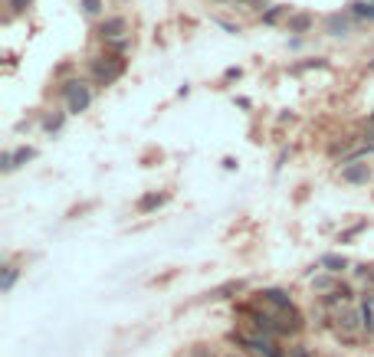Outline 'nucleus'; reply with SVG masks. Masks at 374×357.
Returning a JSON list of instances; mask_svg holds the SVG:
<instances>
[{
  "mask_svg": "<svg viewBox=\"0 0 374 357\" xmlns=\"http://www.w3.org/2000/svg\"><path fill=\"white\" fill-rule=\"evenodd\" d=\"M128 69L125 56H116V53H102V56H92L89 59V75H92V85L106 89V85L118 82Z\"/></svg>",
  "mask_w": 374,
  "mask_h": 357,
  "instance_id": "nucleus-1",
  "label": "nucleus"
},
{
  "mask_svg": "<svg viewBox=\"0 0 374 357\" xmlns=\"http://www.w3.org/2000/svg\"><path fill=\"white\" fill-rule=\"evenodd\" d=\"M59 92H63V99H66V112L69 115L89 112V105H92V99H96L92 82H86V79H66V82L59 85Z\"/></svg>",
  "mask_w": 374,
  "mask_h": 357,
  "instance_id": "nucleus-2",
  "label": "nucleus"
},
{
  "mask_svg": "<svg viewBox=\"0 0 374 357\" xmlns=\"http://www.w3.org/2000/svg\"><path fill=\"white\" fill-rule=\"evenodd\" d=\"M227 341L237 344L240 351H247V354H253V357H273L279 351L276 341L266 338V334H256V331H230Z\"/></svg>",
  "mask_w": 374,
  "mask_h": 357,
  "instance_id": "nucleus-3",
  "label": "nucleus"
},
{
  "mask_svg": "<svg viewBox=\"0 0 374 357\" xmlns=\"http://www.w3.org/2000/svg\"><path fill=\"white\" fill-rule=\"evenodd\" d=\"M332 328H335V334L345 344H355L358 334H361V311L355 308V305H345V308H338L335 315H332Z\"/></svg>",
  "mask_w": 374,
  "mask_h": 357,
  "instance_id": "nucleus-4",
  "label": "nucleus"
},
{
  "mask_svg": "<svg viewBox=\"0 0 374 357\" xmlns=\"http://www.w3.org/2000/svg\"><path fill=\"white\" fill-rule=\"evenodd\" d=\"M125 37H132V33H128V20H125L122 13H108L106 20L96 23V39L102 46L116 43V39H125Z\"/></svg>",
  "mask_w": 374,
  "mask_h": 357,
  "instance_id": "nucleus-5",
  "label": "nucleus"
},
{
  "mask_svg": "<svg viewBox=\"0 0 374 357\" xmlns=\"http://www.w3.org/2000/svg\"><path fill=\"white\" fill-rule=\"evenodd\" d=\"M256 305L269 308L273 315H286V311L296 308L292 295H289L286 289H276V285H269V289H259V292H256Z\"/></svg>",
  "mask_w": 374,
  "mask_h": 357,
  "instance_id": "nucleus-6",
  "label": "nucleus"
},
{
  "mask_svg": "<svg viewBox=\"0 0 374 357\" xmlns=\"http://www.w3.org/2000/svg\"><path fill=\"white\" fill-rule=\"evenodd\" d=\"M351 27H355V20H351L348 10H335V13H328V17L322 20V30H325V37H332V39L351 37Z\"/></svg>",
  "mask_w": 374,
  "mask_h": 357,
  "instance_id": "nucleus-7",
  "label": "nucleus"
},
{
  "mask_svg": "<svg viewBox=\"0 0 374 357\" xmlns=\"http://www.w3.org/2000/svg\"><path fill=\"white\" fill-rule=\"evenodd\" d=\"M338 177L345 180V184H351V187H365L368 180L374 177V168L368 161H355V164H345V168L338 170Z\"/></svg>",
  "mask_w": 374,
  "mask_h": 357,
  "instance_id": "nucleus-8",
  "label": "nucleus"
},
{
  "mask_svg": "<svg viewBox=\"0 0 374 357\" xmlns=\"http://www.w3.org/2000/svg\"><path fill=\"white\" fill-rule=\"evenodd\" d=\"M318 269L342 279V275L351 269V259H348V256H342V253H325V256H318Z\"/></svg>",
  "mask_w": 374,
  "mask_h": 357,
  "instance_id": "nucleus-9",
  "label": "nucleus"
},
{
  "mask_svg": "<svg viewBox=\"0 0 374 357\" xmlns=\"http://www.w3.org/2000/svg\"><path fill=\"white\" fill-rule=\"evenodd\" d=\"M312 27H316V17H312L308 10H296V13H289L286 17V30L292 33V37H306Z\"/></svg>",
  "mask_w": 374,
  "mask_h": 357,
  "instance_id": "nucleus-10",
  "label": "nucleus"
},
{
  "mask_svg": "<svg viewBox=\"0 0 374 357\" xmlns=\"http://www.w3.org/2000/svg\"><path fill=\"white\" fill-rule=\"evenodd\" d=\"M240 292H247V279H230V282L217 285V289H211L204 299L207 301H223V299H237Z\"/></svg>",
  "mask_w": 374,
  "mask_h": 357,
  "instance_id": "nucleus-11",
  "label": "nucleus"
},
{
  "mask_svg": "<svg viewBox=\"0 0 374 357\" xmlns=\"http://www.w3.org/2000/svg\"><path fill=\"white\" fill-rule=\"evenodd\" d=\"M308 285H312V292L322 299V295H332V292L342 285V279H338V275H332V273H316L312 279H308Z\"/></svg>",
  "mask_w": 374,
  "mask_h": 357,
  "instance_id": "nucleus-12",
  "label": "nucleus"
},
{
  "mask_svg": "<svg viewBox=\"0 0 374 357\" xmlns=\"http://www.w3.org/2000/svg\"><path fill=\"white\" fill-rule=\"evenodd\" d=\"M345 10L351 13L355 23H374V4L371 0H351Z\"/></svg>",
  "mask_w": 374,
  "mask_h": 357,
  "instance_id": "nucleus-13",
  "label": "nucleus"
},
{
  "mask_svg": "<svg viewBox=\"0 0 374 357\" xmlns=\"http://www.w3.org/2000/svg\"><path fill=\"white\" fill-rule=\"evenodd\" d=\"M66 115L69 112H63V108H53V112H46L43 118H39V128L46 134H59L63 132V125H66Z\"/></svg>",
  "mask_w": 374,
  "mask_h": 357,
  "instance_id": "nucleus-14",
  "label": "nucleus"
},
{
  "mask_svg": "<svg viewBox=\"0 0 374 357\" xmlns=\"http://www.w3.org/2000/svg\"><path fill=\"white\" fill-rule=\"evenodd\" d=\"M168 200H171V194H158V190H151V194H144V197L135 203V210H138V213H154V210L164 207Z\"/></svg>",
  "mask_w": 374,
  "mask_h": 357,
  "instance_id": "nucleus-15",
  "label": "nucleus"
},
{
  "mask_svg": "<svg viewBox=\"0 0 374 357\" xmlns=\"http://www.w3.org/2000/svg\"><path fill=\"white\" fill-rule=\"evenodd\" d=\"M289 13H292V10H289L286 4H269L266 13H259V23H263V27H276L279 20L289 17Z\"/></svg>",
  "mask_w": 374,
  "mask_h": 357,
  "instance_id": "nucleus-16",
  "label": "nucleus"
},
{
  "mask_svg": "<svg viewBox=\"0 0 374 357\" xmlns=\"http://www.w3.org/2000/svg\"><path fill=\"white\" fill-rule=\"evenodd\" d=\"M79 10H82V17L89 20H106V0H79Z\"/></svg>",
  "mask_w": 374,
  "mask_h": 357,
  "instance_id": "nucleus-17",
  "label": "nucleus"
},
{
  "mask_svg": "<svg viewBox=\"0 0 374 357\" xmlns=\"http://www.w3.org/2000/svg\"><path fill=\"white\" fill-rule=\"evenodd\" d=\"M17 279H20V269L13 263H7L4 269H0V292H4V295H10V292H13V285H17Z\"/></svg>",
  "mask_w": 374,
  "mask_h": 357,
  "instance_id": "nucleus-18",
  "label": "nucleus"
},
{
  "mask_svg": "<svg viewBox=\"0 0 374 357\" xmlns=\"http://www.w3.org/2000/svg\"><path fill=\"white\" fill-rule=\"evenodd\" d=\"M30 161H37V148H30V144L13 148V164H17V168H23V164H30Z\"/></svg>",
  "mask_w": 374,
  "mask_h": 357,
  "instance_id": "nucleus-19",
  "label": "nucleus"
},
{
  "mask_svg": "<svg viewBox=\"0 0 374 357\" xmlns=\"http://www.w3.org/2000/svg\"><path fill=\"white\" fill-rule=\"evenodd\" d=\"M358 311H361V328H365V334L371 338V331H374V308L368 305V301H358Z\"/></svg>",
  "mask_w": 374,
  "mask_h": 357,
  "instance_id": "nucleus-20",
  "label": "nucleus"
},
{
  "mask_svg": "<svg viewBox=\"0 0 374 357\" xmlns=\"http://www.w3.org/2000/svg\"><path fill=\"white\" fill-rule=\"evenodd\" d=\"M368 230V220H358L355 226H348V230H342V233H338V243H351V239H355V236H361Z\"/></svg>",
  "mask_w": 374,
  "mask_h": 357,
  "instance_id": "nucleus-21",
  "label": "nucleus"
},
{
  "mask_svg": "<svg viewBox=\"0 0 374 357\" xmlns=\"http://www.w3.org/2000/svg\"><path fill=\"white\" fill-rule=\"evenodd\" d=\"M325 66H328V59L316 56V59H306V63H296V66H292V73H308V69H325Z\"/></svg>",
  "mask_w": 374,
  "mask_h": 357,
  "instance_id": "nucleus-22",
  "label": "nucleus"
},
{
  "mask_svg": "<svg viewBox=\"0 0 374 357\" xmlns=\"http://www.w3.org/2000/svg\"><path fill=\"white\" fill-rule=\"evenodd\" d=\"M7 7H10V17H23V13H30L33 0H7Z\"/></svg>",
  "mask_w": 374,
  "mask_h": 357,
  "instance_id": "nucleus-23",
  "label": "nucleus"
},
{
  "mask_svg": "<svg viewBox=\"0 0 374 357\" xmlns=\"http://www.w3.org/2000/svg\"><path fill=\"white\" fill-rule=\"evenodd\" d=\"M132 49V37H125V39H116V43H108L106 53H116V56H125Z\"/></svg>",
  "mask_w": 374,
  "mask_h": 357,
  "instance_id": "nucleus-24",
  "label": "nucleus"
},
{
  "mask_svg": "<svg viewBox=\"0 0 374 357\" xmlns=\"http://www.w3.org/2000/svg\"><path fill=\"white\" fill-rule=\"evenodd\" d=\"M13 170H17V164H13V148H10L0 154V174H13Z\"/></svg>",
  "mask_w": 374,
  "mask_h": 357,
  "instance_id": "nucleus-25",
  "label": "nucleus"
},
{
  "mask_svg": "<svg viewBox=\"0 0 374 357\" xmlns=\"http://www.w3.org/2000/svg\"><path fill=\"white\" fill-rule=\"evenodd\" d=\"M233 7H249V10H259V13H266V0H233Z\"/></svg>",
  "mask_w": 374,
  "mask_h": 357,
  "instance_id": "nucleus-26",
  "label": "nucleus"
},
{
  "mask_svg": "<svg viewBox=\"0 0 374 357\" xmlns=\"http://www.w3.org/2000/svg\"><path fill=\"white\" fill-rule=\"evenodd\" d=\"M286 357H312V354H308L306 344H292V348H286Z\"/></svg>",
  "mask_w": 374,
  "mask_h": 357,
  "instance_id": "nucleus-27",
  "label": "nucleus"
},
{
  "mask_svg": "<svg viewBox=\"0 0 374 357\" xmlns=\"http://www.w3.org/2000/svg\"><path fill=\"white\" fill-rule=\"evenodd\" d=\"M233 79H243V69L240 66H230L227 73H223V82H233Z\"/></svg>",
  "mask_w": 374,
  "mask_h": 357,
  "instance_id": "nucleus-28",
  "label": "nucleus"
},
{
  "mask_svg": "<svg viewBox=\"0 0 374 357\" xmlns=\"http://www.w3.org/2000/svg\"><path fill=\"white\" fill-rule=\"evenodd\" d=\"M213 23H217V27H223V30H227V33H243L240 27H233V23H227V20H220V17L213 20Z\"/></svg>",
  "mask_w": 374,
  "mask_h": 357,
  "instance_id": "nucleus-29",
  "label": "nucleus"
},
{
  "mask_svg": "<svg viewBox=\"0 0 374 357\" xmlns=\"http://www.w3.org/2000/svg\"><path fill=\"white\" fill-rule=\"evenodd\" d=\"M220 168H223V170H237V158H223V161H220Z\"/></svg>",
  "mask_w": 374,
  "mask_h": 357,
  "instance_id": "nucleus-30",
  "label": "nucleus"
},
{
  "mask_svg": "<svg viewBox=\"0 0 374 357\" xmlns=\"http://www.w3.org/2000/svg\"><path fill=\"white\" fill-rule=\"evenodd\" d=\"M286 122H296V115H292V112H282V115H279V125H286Z\"/></svg>",
  "mask_w": 374,
  "mask_h": 357,
  "instance_id": "nucleus-31",
  "label": "nucleus"
},
{
  "mask_svg": "<svg viewBox=\"0 0 374 357\" xmlns=\"http://www.w3.org/2000/svg\"><path fill=\"white\" fill-rule=\"evenodd\" d=\"M365 142L374 144V125H368V132H365Z\"/></svg>",
  "mask_w": 374,
  "mask_h": 357,
  "instance_id": "nucleus-32",
  "label": "nucleus"
},
{
  "mask_svg": "<svg viewBox=\"0 0 374 357\" xmlns=\"http://www.w3.org/2000/svg\"><path fill=\"white\" fill-rule=\"evenodd\" d=\"M368 73H374V59H371V63H368Z\"/></svg>",
  "mask_w": 374,
  "mask_h": 357,
  "instance_id": "nucleus-33",
  "label": "nucleus"
},
{
  "mask_svg": "<svg viewBox=\"0 0 374 357\" xmlns=\"http://www.w3.org/2000/svg\"><path fill=\"white\" fill-rule=\"evenodd\" d=\"M368 125H374V112H371V115H368Z\"/></svg>",
  "mask_w": 374,
  "mask_h": 357,
  "instance_id": "nucleus-34",
  "label": "nucleus"
},
{
  "mask_svg": "<svg viewBox=\"0 0 374 357\" xmlns=\"http://www.w3.org/2000/svg\"><path fill=\"white\" fill-rule=\"evenodd\" d=\"M368 285H371V289H374V273H371V279H368Z\"/></svg>",
  "mask_w": 374,
  "mask_h": 357,
  "instance_id": "nucleus-35",
  "label": "nucleus"
},
{
  "mask_svg": "<svg viewBox=\"0 0 374 357\" xmlns=\"http://www.w3.org/2000/svg\"><path fill=\"white\" fill-rule=\"evenodd\" d=\"M181 357H194V354H181Z\"/></svg>",
  "mask_w": 374,
  "mask_h": 357,
  "instance_id": "nucleus-36",
  "label": "nucleus"
},
{
  "mask_svg": "<svg viewBox=\"0 0 374 357\" xmlns=\"http://www.w3.org/2000/svg\"><path fill=\"white\" fill-rule=\"evenodd\" d=\"M371 341H374V331H371Z\"/></svg>",
  "mask_w": 374,
  "mask_h": 357,
  "instance_id": "nucleus-37",
  "label": "nucleus"
},
{
  "mask_svg": "<svg viewBox=\"0 0 374 357\" xmlns=\"http://www.w3.org/2000/svg\"><path fill=\"white\" fill-rule=\"evenodd\" d=\"M371 4H374V0H371Z\"/></svg>",
  "mask_w": 374,
  "mask_h": 357,
  "instance_id": "nucleus-38",
  "label": "nucleus"
}]
</instances>
